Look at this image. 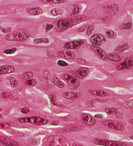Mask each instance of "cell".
<instances>
[{
  "label": "cell",
  "mask_w": 133,
  "mask_h": 146,
  "mask_svg": "<svg viewBox=\"0 0 133 146\" xmlns=\"http://www.w3.org/2000/svg\"><path fill=\"white\" fill-rule=\"evenodd\" d=\"M2 115H1V114H0V118H2Z\"/></svg>",
  "instance_id": "obj_52"
},
{
  "label": "cell",
  "mask_w": 133,
  "mask_h": 146,
  "mask_svg": "<svg viewBox=\"0 0 133 146\" xmlns=\"http://www.w3.org/2000/svg\"><path fill=\"white\" fill-rule=\"evenodd\" d=\"M106 113L108 115H112L113 113H116V108H107L106 109Z\"/></svg>",
  "instance_id": "obj_28"
},
{
  "label": "cell",
  "mask_w": 133,
  "mask_h": 146,
  "mask_svg": "<svg viewBox=\"0 0 133 146\" xmlns=\"http://www.w3.org/2000/svg\"><path fill=\"white\" fill-rule=\"evenodd\" d=\"M17 50V49L15 48H12V49H7V50H4L3 51L4 53H5V54H13Z\"/></svg>",
  "instance_id": "obj_31"
},
{
  "label": "cell",
  "mask_w": 133,
  "mask_h": 146,
  "mask_svg": "<svg viewBox=\"0 0 133 146\" xmlns=\"http://www.w3.org/2000/svg\"><path fill=\"white\" fill-rule=\"evenodd\" d=\"M43 75H44V77L46 79H48V78L50 77V72H49L48 71H45V72H44V73H43Z\"/></svg>",
  "instance_id": "obj_41"
},
{
  "label": "cell",
  "mask_w": 133,
  "mask_h": 146,
  "mask_svg": "<svg viewBox=\"0 0 133 146\" xmlns=\"http://www.w3.org/2000/svg\"><path fill=\"white\" fill-rule=\"evenodd\" d=\"M49 40L47 38H38L34 40V44H40V43H48Z\"/></svg>",
  "instance_id": "obj_23"
},
{
  "label": "cell",
  "mask_w": 133,
  "mask_h": 146,
  "mask_svg": "<svg viewBox=\"0 0 133 146\" xmlns=\"http://www.w3.org/2000/svg\"><path fill=\"white\" fill-rule=\"evenodd\" d=\"M0 82H1V79H0Z\"/></svg>",
  "instance_id": "obj_53"
},
{
  "label": "cell",
  "mask_w": 133,
  "mask_h": 146,
  "mask_svg": "<svg viewBox=\"0 0 133 146\" xmlns=\"http://www.w3.org/2000/svg\"><path fill=\"white\" fill-rule=\"evenodd\" d=\"M84 43V41L83 40H76L70 41L65 43L64 48L67 50H73V49H76L82 46Z\"/></svg>",
  "instance_id": "obj_6"
},
{
  "label": "cell",
  "mask_w": 133,
  "mask_h": 146,
  "mask_svg": "<svg viewBox=\"0 0 133 146\" xmlns=\"http://www.w3.org/2000/svg\"><path fill=\"white\" fill-rule=\"evenodd\" d=\"M95 118H99V119H102L103 118L102 115H100V114H97V115H95Z\"/></svg>",
  "instance_id": "obj_44"
},
{
  "label": "cell",
  "mask_w": 133,
  "mask_h": 146,
  "mask_svg": "<svg viewBox=\"0 0 133 146\" xmlns=\"http://www.w3.org/2000/svg\"><path fill=\"white\" fill-rule=\"evenodd\" d=\"M59 55L65 59H74L75 58L74 53L69 50H61L59 53Z\"/></svg>",
  "instance_id": "obj_13"
},
{
  "label": "cell",
  "mask_w": 133,
  "mask_h": 146,
  "mask_svg": "<svg viewBox=\"0 0 133 146\" xmlns=\"http://www.w3.org/2000/svg\"><path fill=\"white\" fill-rule=\"evenodd\" d=\"M34 76V73L31 72H26L23 74V77L24 79H27V80H30L32 78V77Z\"/></svg>",
  "instance_id": "obj_25"
},
{
  "label": "cell",
  "mask_w": 133,
  "mask_h": 146,
  "mask_svg": "<svg viewBox=\"0 0 133 146\" xmlns=\"http://www.w3.org/2000/svg\"><path fill=\"white\" fill-rule=\"evenodd\" d=\"M106 35H107L109 38H113L114 36H115V33H114L113 31H112V30H108V31H106Z\"/></svg>",
  "instance_id": "obj_33"
},
{
  "label": "cell",
  "mask_w": 133,
  "mask_h": 146,
  "mask_svg": "<svg viewBox=\"0 0 133 146\" xmlns=\"http://www.w3.org/2000/svg\"><path fill=\"white\" fill-rule=\"evenodd\" d=\"M129 48V45L127 43H125L124 45H121V46H119L117 47L116 49H115V52L116 53H122L125 51L126 50Z\"/></svg>",
  "instance_id": "obj_22"
},
{
  "label": "cell",
  "mask_w": 133,
  "mask_h": 146,
  "mask_svg": "<svg viewBox=\"0 0 133 146\" xmlns=\"http://www.w3.org/2000/svg\"><path fill=\"white\" fill-rule=\"evenodd\" d=\"M63 96V97L67 99H75L78 97L79 94L78 93H74V92H71V91H68V92H65Z\"/></svg>",
  "instance_id": "obj_16"
},
{
  "label": "cell",
  "mask_w": 133,
  "mask_h": 146,
  "mask_svg": "<svg viewBox=\"0 0 133 146\" xmlns=\"http://www.w3.org/2000/svg\"><path fill=\"white\" fill-rule=\"evenodd\" d=\"M94 26L93 25H90L89 26H88V28L87 29V35H90L92 33V31L94 30Z\"/></svg>",
  "instance_id": "obj_32"
},
{
  "label": "cell",
  "mask_w": 133,
  "mask_h": 146,
  "mask_svg": "<svg viewBox=\"0 0 133 146\" xmlns=\"http://www.w3.org/2000/svg\"><path fill=\"white\" fill-rule=\"evenodd\" d=\"M82 121L89 126H93L95 124V118H93L92 115H89V114H84L82 115Z\"/></svg>",
  "instance_id": "obj_12"
},
{
  "label": "cell",
  "mask_w": 133,
  "mask_h": 146,
  "mask_svg": "<svg viewBox=\"0 0 133 146\" xmlns=\"http://www.w3.org/2000/svg\"><path fill=\"white\" fill-rule=\"evenodd\" d=\"M21 112L23 114H26V113H29V110L26 108H23L21 109Z\"/></svg>",
  "instance_id": "obj_37"
},
{
  "label": "cell",
  "mask_w": 133,
  "mask_h": 146,
  "mask_svg": "<svg viewBox=\"0 0 133 146\" xmlns=\"http://www.w3.org/2000/svg\"><path fill=\"white\" fill-rule=\"evenodd\" d=\"M53 25L52 24H47L46 25V31L47 32V31H49L50 30H51L53 28Z\"/></svg>",
  "instance_id": "obj_39"
},
{
  "label": "cell",
  "mask_w": 133,
  "mask_h": 146,
  "mask_svg": "<svg viewBox=\"0 0 133 146\" xmlns=\"http://www.w3.org/2000/svg\"><path fill=\"white\" fill-rule=\"evenodd\" d=\"M52 81H53V83L55 84L57 87L60 88H63L65 86L64 83H63V82H61V80H60L58 77H56V76L54 77H53V79H52Z\"/></svg>",
  "instance_id": "obj_19"
},
{
  "label": "cell",
  "mask_w": 133,
  "mask_h": 146,
  "mask_svg": "<svg viewBox=\"0 0 133 146\" xmlns=\"http://www.w3.org/2000/svg\"><path fill=\"white\" fill-rule=\"evenodd\" d=\"M0 129H4V123H0Z\"/></svg>",
  "instance_id": "obj_47"
},
{
  "label": "cell",
  "mask_w": 133,
  "mask_h": 146,
  "mask_svg": "<svg viewBox=\"0 0 133 146\" xmlns=\"http://www.w3.org/2000/svg\"><path fill=\"white\" fill-rule=\"evenodd\" d=\"M27 12L32 15H38L41 14L43 11L40 7H33V8H28Z\"/></svg>",
  "instance_id": "obj_15"
},
{
  "label": "cell",
  "mask_w": 133,
  "mask_h": 146,
  "mask_svg": "<svg viewBox=\"0 0 133 146\" xmlns=\"http://www.w3.org/2000/svg\"><path fill=\"white\" fill-rule=\"evenodd\" d=\"M73 25V21L68 19H61L57 22V28L59 30H65Z\"/></svg>",
  "instance_id": "obj_5"
},
{
  "label": "cell",
  "mask_w": 133,
  "mask_h": 146,
  "mask_svg": "<svg viewBox=\"0 0 133 146\" xmlns=\"http://www.w3.org/2000/svg\"><path fill=\"white\" fill-rule=\"evenodd\" d=\"M90 94L95 96H98V97H106L108 96V94L106 91H103L101 90H91L90 91Z\"/></svg>",
  "instance_id": "obj_18"
},
{
  "label": "cell",
  "mask_w": 133,
  "mask_h": 146,
  "mask_svg": "<svg viewBox=\"0 0 133 146\" xmlns=\"http://www.w3.org/2000/svg\"><path fill=\"white\" fill-rule=\"evenodd\" d=\"M130 124H132V125H133V119H131V120H130Z\"/></svg>",
  "instance_id": "obj_48"
},
{
  "label": "cell",
  "mask_w": 133,
  "mask_h": 146,
  "mask_svg": "<svg viewBox=\"0 0 133 146\" xmlns=\"http://www.w3.org/2000/svg\"><path fill=\"white\" fill-rule=\"evenodd\" d=\"M2 97L4 99H8V98L12 97V94L10 92H7V91H4L2 93Z\"/></svg>",
  "instance_id": "obj_35"
},
{
  "label": "cell",
  "mask_w": 133,
  "mask_h": 146,
  "mask_svg": "<svg viewBox=\"0 0 133 146\" xmlns=\"http://www.w3.org/2000/svg\"><path fill=\"white\" fill-rule=\"evenodd\" d=\"M0 29L1 31L4 32V33H8L9 31H11V28H7V29H4L3 27H0Z\"/></svg>",
  "instance_id": "obj_38"
},
{
  "label": "cell",
  "mask_w": 133,
  "mask_h": 146,
  "mask_svg": "<svg viewBox=\"0 0 133 146\" xmlns=\"http://www.w3.org/2000/svg\"><path fill=\"white\" fill-rule=\"evenodd\" d=\"M68 83L72 88H74V89L77 88L79 86V81L74 77L71 76V77L68 81Z\"/></svg>",
  "instance_id": "obj_14"
},
{
  "label": "cell",
  "mask_w": 133,
  "mask_h": 146,
  "mask_svg": "<svg viewBox=\"0 0 133 146\" xmlns=\"http://www.w3.org/2000/svg\"><path fill=\"white\" fill-rule=\"evenodd\" d=\"M0 142L5 146H21L16 142L6 137H0Z\"/></svg>",
  "instance_id": "obj_10"
},
{
  "label": "cell",
  "mask_w": 133,
  "mask_h": 146,
  "mask_svg": "<svg viewBox=\"0 0 133 146\" xmlns=\"http://www.w3.org/2000/svg\"><path fill=\"white\" fill-rule=\"evenodd\" d=\"M106 125L110 128V129H114V130H117V131H123L124 129V126L118 122L113 121H108L106 122Z\"/></svg>",
  "instance_id": "obj_7"
},
{
  "label": "cell",
  "mask_w": 133,
  "mask_h": 146,
  "mask_svg": "<svg viewBox=\"0 0 133 146\" xmlns=\"http://www.w3.org/2000/svg\"><path fill=\"white\" fill-rule=\"evenodd\" d=\"M107 9H108V13H111V14H115L119 10V6L117 4H112V5L108 6Z\"/></svg>",
  "instance_id": "obj_20"
},
{
  "label": "cell",
  "mask_w": 133,
  "mask_h": 146,
  "mask_svg": "<svg viewBox=\"0 0 133 146\" xmlns=\"http://www.w3.org/2000/svg\"><path fill=\"white\" fill-rule=\"evenodd\" d=\"M77 62H78V64H84L86 61L84 60H83V59H80V60H78Z\"/></svg>",
  "instance_id": "obj_42"
},
{
  "label": "cell",
  "mask_w": 133,
  "mask_h": 146,
  "mask_svg": "<svg viewBox=\"0 0 133 146\" xmlns=\"http://www.w3.org/2000/svg\"><path fill=\"white\" fill-rule=\"evenodd\" d=\"M58 64L61 66H67L68 65V63L65 62L64 61H63V60H58Z\"/></svg>",
  "instance_id": "obj_34"
},
{
  "label": "cell",
  "mask_w": 133,
  "mask_h": 146,
  "mask_svg": "<svg viewBox=\"0 0 133 146\" xmlns=\"http://www.w3.org/2000/svg\"><path fill=\"white\" fill-rule=\"evenodd\" d=\"M50 101L52 102V103L54 104L55 106H59V105L56 103V102H55V97H54V95H53V94L50 95Z\"/></svg>",
  "instance_id": "obj_36"
},
{
  "label": "cell",
  "mask_w": 133,
  "mask_h": 146,
  "mask_svg": "<svg viewBox=\"0 0 133 146\" xmlns=\"http://www.w3.org/2000/svg\"><path fill=\"white\" fill-rule=\"evenodd\" d=\"M133 66V58H130V59H126L125 61H124L119 66V70H128L131 67Z\"/></svg>",
  "instance_id": "obj_8"
},
{
  "label": "cell",
  "mask_w": 133,
  "mask_h": 146,
  "mask_svg": "<svg viewBox=\"0 0 133 146\" xmlns=\"http://www.w3.org/2000/svg\"><path fill=\"white\" fill-rule=\"evenodd\" d=\"M79 13V7L77 4H74V9H73V12H72L71 15H75L78 14Z\"/></svg>",
  "instance_id": "obj_29"
},
{
  "label": "cell",
  "mask_w": 133,
  "mask_h": 146,
  "mask_svg": "<svg viewBox=\"0 0 133 146\" xmlns=\"http://www.w3.org/2000/svg\"><path fill=\"white\" fill-rule=\"evenodd\" d=\"M18 121L21 123H32L35 125H45L48 122L47 119L40 118V117H37V116L19 118Z\"/></svg>",
  "instance_id": "obj_2"
},
{
  "label": "cell",
  "mask_w": 133,
  "mask_h": 146,
  "mask_svg": "<svg viewBox=\"0 0 133 146\" xmlns=\"http://www.w3.org/2000/svg\"><path fill=\"white\" fill-rule=\"evenodd\" d=\"M10 85L13 86V87L15 88L17 87V80L15 78H13V77H10Z\"/></svg>",
  "instance_id": "obj_30"
},
{
  "label": "cell",
  "mask_w": 133,
  "mask_h": 146,
  "mask_svg": "<svg viewBox=\"0 0 133 146\" xmlns=\"http://www.w3.org/2000/svg\"><path fill=\"white\" fill-rule=\"evenodd\" d=\"M29 37V35L27 31L24 30H19V31H14L10 35L6 36L5 39L9 41H17V42H23L28 40Z\"/></svg>",
  "instance_id": "obj_1"
},
{
  "label": "cell",
  "mask_w": 133,
  "mask_h": 146,
  "mask_svg": "<svg viewBox=\"0 0 133 146\" xmlns=\"http://www.w3.org/2000/svg\"><path fill=\"white\" fill-rule=\"evenodd\" d=\"M132 27V24L131 22H128L126 24H124L122 26V29H131V28Z\"/></svg>",
  "instance_id": "obj_26"
},
{
  "label": "cell",
  "mask_w": 133,
  "mask_h": 146,
  "mask_svg": "<svg viewBox=\"0 0 133 146\" xmlns=\"http://www.w3.org/2000/svg\"><path fill=\"white\" fill-rule=\"evenodd\" d=\"M89 73V70L87 68H85V67H82V68H80L79 70H78V75L81 77H86Z\"/></svg>",
  "instance_id": "obj_21"
},
{
  "label": "cell",
  "mask_w": 133,
  "mask_h": 146,
  "mask_svg": "<svg viewBox=\"0 0 133 146\" xmlns=\"http://www.w3.org/2000/svg\"><path fill=\"white\" fill-rule=\"evenodd\" d=\"M130 139H133V136H130Z\"/></svg>",
  "instance_id": "obj_50"
},
{
  "label": "cell",
  "mask_w": 133,
  "mask_h": 146,
  "mask_svg": "<svg viewBox=\"0 0 133 146\" xmlns=\"http://www.w3.org/2000/svg\"><path fill=\"white\" fill-rule=\"evenodd\" d=\"M127 104H128V106H129V107L133 108V99L132 100H130V102H128Z\"/></svg>",
  "instance_id": "obj_43"
},
{
  "label": "cell",
  "mask_w": 133,
  "mask_h": 146,
  "mask_svg": "<svg viewBox=\"0 0 133 146\" xmlns=\"http://www.w3.org/2000/svg\"><path fill=\"white\" fill-rule=\"evenodd\" d=\"M10 127V125L8 123H4V129H9Z\"/></svg>",
  "instance_id": "obj_46"
},
{
  "label": "cell",
  "mask_w": 133,
  "mask_h": 146,
  "mask_svg": "<svg viewBox=\"0 0 133 146\" xmlns=\"http://www.w3.org/2000/svg\"><path fill=\"white\" fill-rule=\"evenodd\" d=\"M2 108H0V112L2 111Z\"/></svg>",
  "instance_id": "obj_51"
},
{
  "label": "cell",
  "mask_w": 133,
  "mask_h": 146,
  "mask_svg": "<svg viewBox=\"0 0 133 146\" xmlns=\"http://www.w3.org/2000/svg\"><path fill=\"white\" fill-rule=\"evenodd\" d=\"M73 146H83L82 145H78V144H74V145H73Z\"/></svg>",
  "instance_id": "obj_49"
},
{
  "label": "cell",
  "mask_w": 133,
  "mask_h": 146,
  "mask_svg": "<svg viewBox=\"0 0 133 146\" xmlns=\"http://www.w3.org/2000/svg\"><path fill=\"white\" fill-rule=\"evenodd\" d=\"M15 72V67L11 65H4L0 66V75L10 74Z\"/></svg>",
  "instance_id": "obj_11"
},
{
  "label": "cell",
  "mask_w": 133,
  "mask_h": 146,
  "mask_svg": "<svg viewBox=\"0 0 133 146\" xmlns=\"http://www.w3.org/2000/svg\"><path fill=\"white\" fill-rule=\"evenodd\" d=\"M92 50H93V52L95 53L96 56H98L100 59H101L102 60H106L108 59L106 53L102 48H98V47H92Z\"/></svg>",
  "instance_id": "obj_9"
},
{
  "label": "cell",
  "mask_w": 133,
  "mask_h": 146,
  "mask_svg": "<svg viewBox=\"0 0 133 146\" xmlns=\"http://www.w3.org/2000/svg\"><path fill=\"white\" fill-rule=\"evenodd\" d=\"M26 84L27 86H34L37 84V80H34V79H30V80H28L26 82Z\"/></svg>",
  "instance_id": "obj_27"
},
{
  "label": "cell",
  "mask_w": 133,
  "mask_h": 146,
  "mask_svg": "<svg viewBox=\"0 0 133 146\" xmlns=\"http://www.w3.org/2000/svg\"><path fill=\"white\" fill-rule=\"evenodd\" d=\"M116 117L117 118H122V114H121V113H117V112H116Z\"/></svg>",
  "instance_id": "obj_45"
},
{
  "label": "cell",
  "mask_w": 133,
  "mask_h": 146,
  "mask_svg": "<svg viewBox=\"0 0 133 146\" xmlns=\"http://www.w3.org/2000/svg\"><path fill=\"white\" fill-rule=\"evenodd\" d=\"M107 57L109 60L112 61H115V62H119L121 60V57L116 53H109L107 55Z\"/></svg>",
  "instance_id": "obj_17"
},
{
  "label": "cell",
  "mask_w": 133,
  "mask_h": 146,
  "mask_svg": "<svg viewBox=\"0 0 133 146\" xmlns=\"http://www.w3.org/2000/svg\"><path fill=\"white\" fill-rule=\"evenodd\" d=\"M90 42L92 43V47L99 48L102 42H106V38L103 35L100 34H95L90 37Z\"/></svg>",
  "instance_id": "obj_4"
},
{
  "label": "cell",
  "mask_w": 133,
  "mask_h": 146,
  "mask_svg": "<svg viewBox=\"0 0 133 146\" xmlns=\"http://www.w3.org/2000/svg\"><path fill=\"white\" fill-rule=\"evenodd\" d=\"M71 77V76L70 75H68V74H65L64 75H63V79L65 80V81H67L68 82L69 79Z\"/></svg>",
  "instance_id": "obj_40"
},
{
  "label": "cell",
  "mask_w": 133,
  "mask_h": 146,
  "mask_svg": "<svg viewBox=\"0 0 133 146\" xmlns=\"http://www.w3.org/2000/svg\"><path fill=\"white\" fill-rule=\"evenodd\" d=\"M51 14L54 16H57V15H59L63 14V10H59V9H56V8H54L51 10Z\"/></svg>",
  "instance_id": "obj_24"
},
{
  "label": "cell",
  "mask_w": 133,
  "mask_h": 146,
  "mask_svg": "<svg viewBox=\"0 0 133 146\" xmlns=\"http://www.w3.org/2000/svg\"><path fill=\"white\" fill-rule=\"evenodd\" d=\"M94 143L96 145L102 146H126V143L123 142H118V141H112L108 139H95Z\"/></svg>",
  "instance_id": "obj_3"
}]
</instances>
